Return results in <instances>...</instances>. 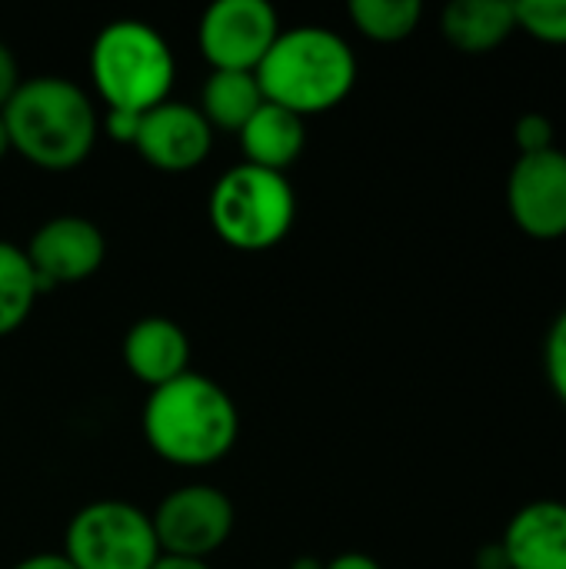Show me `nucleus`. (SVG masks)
Returning a JSON list of instances; mask_svg holds the SVG:
<instances>
[{"instance_id":"obj_1","label":"nucleus","mask_w":566,"mask_h":569,"mask_svg":"<svg viewBox=\"0 0 566 569\" xmlns=\"http://www.w3.org/2000/svg\"><path fill=\"white\" fill-rule=\"evenodd\" d=\"M147 447L173 467L203 470L220 463L240 437L234 397L203 373H183L150 390L140 413Z\"/></svg>"},{"instance_id":"obj_2","label":"nucleus","mask_w":566,"mask_h":569,"mask_svg":"<svg viewBox=\"0 0 566 569\" xmlns=\"http://www.w3.org/2000/svg\"><path fill=\"white\" fill-rule=\"evenodd\" d=\"M0 117L10 150L50 173L80 167L100 137V117L90 93L57 73L23 80Z\"/></svg>"},{"instance_id":"obj_3","label":"nucleus","mask_w":566,"mask_h":569,"mask_svg":"<svg viewBox=\"0 0 566 569\" xmlns=\"http://www.w3.org/2000/svg\"><path fill=\"white\" fill-rule=\"evenodd\" d=\"M254 77L267 103L307 120L350 97L357 83V53L337 30L304 23L280 30Z\"/></svg>"},{"instance_id":"obj_4","label":"nucleus","mask_w":566,"mask_h":569,"mask_svg":"<svg viewBox=\"0 0 566 569\" xmlns=\"http://www.w3.org/2000/svg\"><path fill=\"white\" fill-rule=\"evenodd\" d=\"M173 77V50L147 20H110L90 43V80L107 110L147 113L170 100Z\"/></svg>"},{"instance_id":"obj_5","label":"nucleus","mask_w":566,"mask_h":569,"mask_svg":"<svg viewBox=\"0 0 566 569\" xmlns=\"http://www.w3.org/2000/svg\"><path fill=\"white\" fill-rule=\"evenodd\" d=\"M207 213L214 233L227 247L240 253H264L294 230L297 193L287 173L237 163L214 183Z\"/></svg>"},{"instance_id":"obj_6","label":"nucleus","mask_w":566,"mask_h":569,"mask_svg":"<svg viewBox=\"0 0 566 569\" xmlns=\"http://www.w3.org/2000/svg\"><path fill=\"white\" fill-rule=\"evenodd\" d=\"M63 560L73 569H153L160 547L150 513L127 500H93L80 507L67 523Z\"/></svg>"},{"instance_id":"obj_7","label":"nucleus","mask_w":566,"mask_h":569,"mask_svg":"<svg viewBox=\"0 0 566 569\" xmlns=\"http://www.w3.org/2000/svg\"><path fill=\"white\" fill-rule=\"evenodd\" d=\"M150 523L160 553L207 560L230 540L237 513L224 490L210 483H187L157 503Z\"/></svg>"},{"instance_id":"obj_8","label":"nucleus","mask_w":566,"mask_h":569,"mask_svg":"<svg viewBox=\"0 0 566 569\" xmlns=\"http://www.w3.org/2000/svg\"><path fill=\"white\" fill-rule=\"evenodd\" d=\"M280 30V17L267 0H217L200 17L197 47L210 70L254 73Z\"/></svg>"},{"instance_id":"obj_9","label":"nucleus","mask_w":566,"mask_h":569,"mask_svg":"<svg viewBox=\"0 0 566 569\" xmlns=\"http://www.w3.org/2000/svg\"><path fill=\"white\" fill-rule=\"evenodd\" d=\"M510 220L534 240L566 237V153L544 150L517 157L507 177Z\"/></svg>"},{"instance_id":"obj_10","label":"nucleus","mask_w":566,"mask_h":569,"mask_svg":"<svg viewBox=\"0 0 566 569\" xmlns=\"http://www.w3.org/2000/svg\"><path fill=\"white\" fill-rule=\"evenodd\" d=\"M40 287H67L93 277L107 260V240L87 217L63 213L40 223L23 247Z\"/></svg>"},{"instance_id":"obj_11","label":"nucleus","mask_w":566,"mask_h":569,"mask_svg":"<svg viewBox=\"0 0 566 569\" xmlns=\"http://www.w3.org/2000/svg\"><path fill=\"white\" fill-rule=\"evenodd\" d=\"M133 150L160 173L197 170L214 150V127L203 113L183 100H163L153 110L140 113Z\"/></svg>"},{"instance_id":"obj_12","label":"nucleus","mask_w":566,"mask_h":569,"mask_svg":"<svg viewBox=\"0 0 566 569\" xmlns=\"http://www.w3.org/2000/svg\"><path fill=\"white\" fill-rule=\"evenodd\" d=\"M123 363L133 380L157 390L190 373V337L170 317H143L123 337Z\"/></svg>"},{"instance_id":"obj_13","label":"nucleus","mask_w":566,"mask_h":569,"mask_svg":"<svg viewBox=\"0 0 566 569\" xmlns=\"http://www.w3.org/2000/svg\"><path fill=\"white\" fill-rule=\"evenodd\" d=\"M500 547L510 560V569H566L564 500L524 503L510 517Z\"/></svg>"},{"instance_id":"obj_14","label":"nucleus","mask_w":566,"mask_h":569,"mask_svg":"<svg viewBox=\"0 0 566 569\" xmlns=\"http://www.w3.org/2000/svg\"><path fill=\"white\" fill-rule=\"evenodd\" d=\"M240 137V150H244V163L274 170V173H287L304 147H307V120L277 107V103H264L237 133Z\"/></svg>"},{"instance_id":"obj_15","label":"nucleus","mask_w":566,"mask_h":569,"mask_svg":"<svg viewBox=\"0 0 566 569\" xmlns=\"http://www.w3.org/2000/svg\"><path fill=\"white\" fill-rule=\"evenodd\" d=\"M517 30L510 0H454L440 13V33L460 53H490Z\"/></svg>"},{"instance_id":"obj_16","label":"nucleus","mask_w":566,"mask_h":569,"mask_svg":"<svg viewBox=\"0 0 566 569\" xmlns=\"http://www.w3.org/2000/svg\"><path fill=\"white\" fill-rule=\"evenodd\" d=\"M264 90L254 73L244 70H210L203 87H200V103L197 110L214 130H230L240 133L244 123L264 107Z\"/></svg>"},{"instance_id":"obj_17","label":"nucleus","mask_w":566,"mask_h":569,"mask_svg":"<svg viewBox=\"0 0 566 569\" xmlns=\"http://www.w3.org/2000/svg\"><path fill=\"white\" fill-rule=\"evenodd\" d=\"M43 293L23 247L0 240V337L20 330Z\"/></svg>"},{"instance_id":"obj_18","label":"nucleus","mask_w":566,"mask_h":569,"mask_svg":"<svg viewBox=\"0 0 566 569\" xmlns=\"http://www.w3.org/2000/svg\"><path fill=\"white\" fill-rule=\"evenodd\" d=\"M347 13L367 40L400 43L420 27L424 3L420 0H350Z\"/></svg>"},{"instance_id":"obj_19","label":"nucleus","mask_w":566,"mask_h":569,"mask_svg":"<svg viewBox=\"0 0 566 569\" xmlns=\"http://www.w3.org/2000/svg\"><path fill=\"white\" fill-rule=\"evenodd\" d=\"M517 30H527L540 43H566V0H524L514 3Z\"/></svg>"},{"instance_id":"obj_20","label":"nucleus","mask_w":566,"mask_h":569,"mask_svg":"<svg viewBox=\"0 0 566 569\" xmlns=\"http://www.w3.org/2000/svg\"><path fill=\"white\" fill-rule=\"evenodd\" d=\"M544 370H547V380H550L557 400L566 407V307L554 317V323H550V330H547Z\"/></svg>"},{"instance_id":"obj_21","label":"nucleus","mask_w":566,"mask_h":569,"mask_svg":"<svg viewBox=\"0 0 566 569\" xmlns=\"http://www.w3.org/2000/svg\"><path fill=\"white\" fill-rule=\"evenodd\" d=\"M514 143H517L520 157L554 150V120L547 113H524L514 123Z\"/></svg>"},{"instance_id":"obj_22","label":"nucleus","mask_w":566,"mask_h":569,"mask_svg":"<svg viewBox=\"0 0 566 569\" xmlns=\"http://www.w3.org/2000/svg\"><path fill=\"white\" fill-rule=\"evenodd\" d=\"M20 83H23V77H20L17 57H13V50L0 40V110L10 103V97L17 93Z\"/></svg>"},{"instance_id":"obj_23","label":"nucleus","mask_w":566,"mask_h":569,"mask_svg":"<svg viewBox=\"0 0 566 569\" xmlns=\"http://www.w3.org/2000/svg\"><path fill=\"white\" fill-rule=\"evenodd\" d=\"M137 127H140V113H127V110H107V117H103V130H107V133H110L117 143H130V147H133Z\"/></svg>"},{"instance_id":"obj_24","label":"nucleus","mask_w":566,"mask_h":569,"mask_svg":"<svg viewBox=\"0 0 566 569\" xmlns=\"http://www.w3.org/2000/svg\"><path fill=\"white\" fill-rule=\"evenodd\" d=\"M324 569H384L370 553H340L334 560H327Z\"/></svg>"},{"instance_id":"obj_25","label":"nucleus","mask_w":566,"mask_h":569,"mask_svg":"<svg viewBox=\"0 0 566 569\" xmlns=\"http://www.w3.org/2000/svg\"><path fill=\"white\" fill-rule=\"evenodd\" d=\"M477 569H510V560H507V553H504L500 540H497V543H487V547H480V550H477Z\"/></svg>"},{"instance_id":"obj_26","label":"nucleus","mask_w":566,"mask_h":569,"mask_svg":"<svg viewBox=\"0 0 566 569\" xmlns=\"http://www.w3.org/2000/svg\"><path fill=\"white\" fill-rule=\"evenodd\" d=\"M10 569H73V567L63 560V553H33V557L20 560L17 567H10Z\"/></svg>"},{"instance_id":"obj_27","label":"nucleus","mask_w":566,"mask_h":569,"mask_svg":"<svg viewBox=\"0 0 566 569\" xmlns=\"http://www.w3.org/2000/svg\"><path fill=\"white\" fill-rule=\"evenodd\" d=\"M153 569H214L207 560H190V557H167L160 553V560L153 563Z\"/></svg>"},{"instance_id":"obj_28","label":"nucleus","mask_w":566,"mask_h":569,"mask_svg":"<svg viewBox=\"0 0 566 569\" xmlns=\"http://www.w3.org/2000/svg\"><path fill=\"white\" fill-rule=\"evenodd\" d=\"M10 153V137H7V127H3V117H0V160Z\"/></svg>"}]
</instances>
